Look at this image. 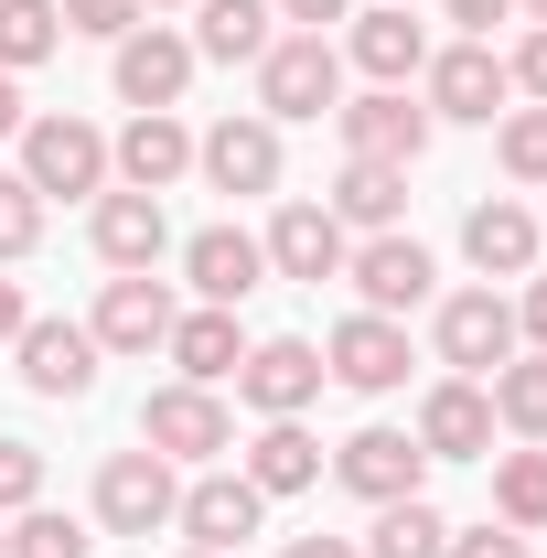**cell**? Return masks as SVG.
I'll return each instance as SVG.
<instances>
[{
  "label": "cell",
  "mask_w": 547,
  "mask_h": 558,
  "mask_svg": "<svg viewBox=\"0 0 547 558\" xmlns=\"http://www.w3.org/2000/svg\"><path fill=\"white\" fill-rule=\"evenodd\" d=\"M258 108H269V119H323V108H343V54L323 33L269 44V54H258Z\"/></svg>",
  "instance_id": "6da1fadb"
},
{
  "label": "cell",
  "mask_w": 547,
  "mask_h": 558,
  "mask_svg": "<svg viewBox=\"0 0 547 558\" xmlns=\"http://www.w3.org/2000/svg\"><path fill=\"white\" fill-rule=\"evenodd\" d=\"M22 183L33 194H108V140L86 119H22Z\"/></svg>",
  "instance_id": "7a4b0ae2"
},
{
  "label": "cell",
  "mask_w": 547,
  "mask_h": 558,
  "mask_svg": "<svg viewBox=\"0 0 547 558\" xmlns=\"http://www.w3.org/2000/svg\"><path fill=\"white\" fill-rule=\"evenodd\" d=\"M236 440V418L215 387H150V409H139V451H161V462H215Z\"/></svg>",
  "instance_id": "3957f363"
},
{
  "label": "cell",
  "mask_w": 547,
  "mask_h": 558,
  "mask_svg": "<svg viewBox=\"0 0 547 558\" xmlns=\"http://www.w3.org/2000/svg\"><path fill=\"white\" fill-rule=\"evenodd\" d=\"M172 505H183V484H172L161 451H108V473H97V526H108V537L172 526Z\"/></svg>",
  "instance_id": "277c9868"
},
{
  "label": "cell",
  "mask_w": 547,
  "mask_h": 558,
  "mask_svg": "<svg viewBox=\"0 0 547 558\" xmlns=\"http://www.w3.org/2000/svg\"><path fill=\"white\" fill-rule=\"evenodd\" d=\"M333 130H343L354 161H398V172H409L418 150H429V108H418L409 86H365L354 108H333Z\"/></svg>",
  "instance_id": "5b68a950"
},
{
  "label": "cell",
  "mask_w": 547,
  "mask_h": 558,
  "mask_svg": "<svg viewBox=\"0 0 547 558\" xmlns=\"http://www.w3.org/2000/svg\"><path fill=\"white\" fill-rule=\"evenodd\" d=\"M172 323H183L172 290H161L150 269H119L108 290H97V323H86V333H97V354H161V344H172Z\"/></svg>",
  "instance_id": "8992f818"
},
{
  "label": "cell",
  "mask_w": 547,
  "mask_h": 558,
  "mask_svg": "<svg viewBox=\"0 0 547 558\" xmlns=\"http://www.w3.org/2000/svg\"><path fill=\"white\" fill-rule=\"evenodd\" d=\"M236 398H247L258 418H301L312 398H323V344H301V333L247 344V365H236Z\"/></svg>",
  "instance_id": "52a82bcc"
},
{
  "label": "cell",
  "mask_w": 547,
  "mask_h": 558,
  "mask_svg": "<svg viewBox=\"0 0 547 558\" xmlns=\"http://www.w3.org/2000/svg\"><path fill=\"white\" fill-rule=\"evenodd\" d=\"M323 376L354 387V398H387V387H409V333L387 312H354V323H333V344H323Z\"/></svg>",
  "instance_id": "ba28073f"
},
{
  "label": "cell",
  "mask_w": 547,
  "mask_h": 558,
  "mask_svg": "<svg viewBox=\"0 0 547 558\" xmlns=\"http://www.w3.org/2000/svg\"><path fill=\"white\" fill-rule=\"evenodd\" d=\"M515 354V301L505 290H451L440 301V365L451 376H494Z\"/></svg>",
  "instance_id": "9c48e42d"
},
{
  "label": "cell",
  "mask_w": 547,
  "mask_h": 558,
  "mask_svg": "<svg viewBox=\"0 0 547 558\" xmlns=\"http://www.w3.org/2000/svg\"><path fill=\"white\" fill-rule=\"evenodd\" d=\"M343 279H354V301H365V312H387V323H398V312H418V301H429V247H418V236H365V247H343Z\"/></svg>",
  "instance_id": "30bf717a"
},
{
  "label": "cell",
  "mask_w": 547,
  "mask_h": 558,
  "mask_svg": "<svg viewBox=\"0 0 547 558\" xmlns=\"http://www.w3.org/2000/svg\"><path fill=\"white\" fill-rule=\"evenodd\" d=\"M409 440L429 462H483V451H494V398H483V376H440V387L418 398Z\"/></svg>",
  "instance_id": "8fae6325"
},
{
  "label": "cell",
  "mask_w": 547,
  "mask_h": 558,
  "mask_svg": "<svg viewBox=\"0 0 547 558\" xmlns=\"http://www.w3.org/2000/svg\"><path fill=\"white\" fill-rule=\"evenodd\" d=\"M108 172H119L130 194H172V183L194 172V130H183L172 108H139L130 130L108 140Z\"/></svg>",
  "instance_id": "7c38bea8"
},
{
  "label": "cell",
  "mask_w": 547,
  "mask_h": 558,
  "mask_svg": "<svg viewBox=\"0 0 547 558\" xmlns=\"http://www.w3.org/2000/svg\"><path fill=\"white\" fill-rule=\"evenodd\" d=\"M258 515H269V494L247 484V473H205V484H183V505H172V526L194 548H215V558H236V537H258Z\"/></svg>",
  "instance_id": "4fadbf2b"
},
{
  "label": "cell",
  "mask_w": 547,
  "mask_h": 558,
  "mask_svg": "<svg viewBox=\"0 0 547 558\" xmlns=\"http://www.w3.org/2000/svg\"><path fill=\"white\" fill-rule=\"evenodd\" d=\"M333 473H343V494H365V505H398V494L429 484V451H418L409 429H354L333 451Z\"/></svg>",
  "instance_id": "5bb4252c"
},
{
  "label": "cell",
  "mask_w": 547,
  "mask_h": 558,
  "mask_svg": "<svg viewBox=\"0 0 547 558\" xmlns=\"http://www.w3.org/2000/svg\"><path fill=\"white\" fill-rule=\"evenodd\" d=\"M418 75H429V119H494L515 97V75H505L494 44H451V54H429Z\"/></svg>",
  "instance_id": "9a60e30c"
},
{
  "label": "cell",
  "mask_w": 547,
  "mask_h": 558,
  "mask_svg": "<svg viewBox=\"0 0 547 558\" xmlns=\"http://www.w3.org/2000/svg\"><path fill=\"white\" fill-rule=\"evenodd\" d=\"M194 161H205L215 194H269L279 183V119H215L194 140Z\"/></svg>",
  "instance_id": "2e32d148"
},
{
  "label": "cell",
  "mask_w": 547,
  "mask_h": 558,
  "mask_svg": "<svg viewBox=\"0 0 547 558\" xmlns=\"http://www.w3.org/2000/svg\"><path fill=\"white\" fill-rule=\"evenodd\" d=\"M183 86H194V33H161V22L119 33V97L130 108H172Z\"/></svg>",
  "instance_id": "e0dca14e"
},
{
  "label": "cell",
  "mask_w": 547,
  "mask_h": 558,
  "mask_svg": "<svg viewBox=\"0 0 547 558\" xmlns=\"http://www.w3.org/2000/svg\"><path fill=\"white\" fill-rule=\"evenodd\" d=\"M22 387H33V398H86V387H97V333H86V323H22Z\"/></svg>",
  "instance_id": "ac0fdd59"
},
{
  "label": "cell",
  "mask_w": 547,
  "mask_h": 558,
  "mask_svg": "<svg viewBox=\"0 0 547 558\" xmlns=\"http://www.w3.org/2000/svg\"><path fill=\"white\" fill-rule=\"evenodd\" d=\"M183 279H194V290H205L215 312H236V301H247V290H258V279H269V247H258V236H247V226H205V236H194V247H183Z\"/></svg>",
  "instance_id": "d6986e66"
},
{
  "label": "cell",
  "mask_w": 547,
  "mask_h": 558,
  "mask_svg": "<svg viewBox=\"0 0 547 558\" xmlns=\"http://www.w3.org/2000/svg\"><path fill=\"white\" fill-rule=\"evenodd\" d=\"M343 65H365L376 86H409L429 65V22H409V0H387V11H365L354 33H343Z\"/></svg>",
  "instance_id": "ffe728a7"
},
{
  "label": "cell",
  "mask_w": 547,
  "mask_h": 558,
  "mask_svg": "<svg viewBox=\"0 0 547 558\" xmlns=\"http://www.w3.org/2000/svg\"><path fill=\"white\" fill-rule=\"evenodd\" d=\"M258 247H269L279 279H312V290L343 279V226H333V205H279V226L258 236Z\"/></svg>",
  "instance_id": "44dd1931"
},
{
  "label": "cell",
  "mask_w": 547,
  "mask_h": 558,
  "mask_svg": "<svg viewBox=\"0 0 547 558\" xmlns=\"http://www.w3.org/2000/svg\"><path fill=\"white\" fill-rule=\"evenodd\" d=\"M462 258H473L483 279H537V215L505 205V194L473 205V215H462Z\"/></svg>",
  "instance_id": "7402d4cb"
},
{
  "label": "cell",
  "mask_w": 547,
  "mask_h": 558,
  "mask_svg": "<svg viewBox=\"0 0 547 558\" xmlns=\"http://www.w3.org/2000/svg\"><path fill=\"white\" fill-rule=\"evenodd\" d=\"M161 247H172V226H161V194H97V258L108 269H161Z\"/></svg>",
  "instance_id": "603a6c76"
},
{
  "label": "cell",
  "mask_w": 547,
  "mask_h": 558,
  "mask_svg": "<svg viewBox=\"0 0 547 558\" xmlns=\"http://www.w3.org/2000/svg\"><path fill=\"white\" fill-rule=\"evenodd\" d=\"M172 365H183V387H226V376H236V365H247V333H236V312H183V323H172Z\"/></svg>",
  "instance_id": "cb8c5ba5"
},
{
  "label": "cell",
  "mask_w": 547,
  "mask_h": 558,
  "mask_svg": "<svg viewBox=\"0 0 547 558\" xmlns=\"http://www.w3.org/2000/svg\"><path fill=\"white\" fill-rule=\"evenodd\" d=\"M398 215H409V172H398V161H343V183H333V226L398 236Z\"/></svg>",
  "instance_id": "d4e9b609"
},
{
  "label": "cell",
  "mask_w": 547,
  "mask_h": 558,
  "mask_svg": "<svg viewBox=\"0 0 547 558\" xmlns=\"http://www.w3.org/2000/svg\"><path fill=\"white\" fill-rule=\"evenodd\" d=\"M247 484H258V494H301V484H323V440H312L301 418H269V429L247 440Z\"/></svg>",
  "instance_id": "484cf974"
},
{
  "label": "cell",
  "mask_w": 547,
  "mask_h": 558,
  "mask_svg": "<svg viewBox=\"0 0 547 558\" xmlns=\"http://www.w3.org/2000/svg\"><path fill=\"white\" fill-rule=\"evenodd\" d=\"M205 22H194V54H215V65H258L279 33H269V0H194Z\"/></svg>",
  "instance_id": "4316f807"
},
{
  "label": "cell",
  "mask_w": 547,
  "mask_h": 558,
  "mask_svg": "<svg viewBox=\"0 0 547 558\" xmlns=\"http://www.w3.org/2000/svg\"><path fill=\"white\" fill-rule=\"evenodd\" d=\"M483 398H494V418H505L515 440H547V354H505V365L483 376Z\"/></svg>",
  "instance_id": "83f0119b"
},
{
  "label": "cell",
  "mask_w": 547,
  "mask_h": 558,
  "mask_svg": "<svg viewBox=\"0 0 547 558\" xmlns=\"http://www.w3.org/2000/svg\"><path fill=\"white\" fill-rule=\"evenodd\" d=\"M440 548H451V526H440V505H429V494L376 505V537H365V558H440Z\"/></svg>",
  "instance_id": "f1b7e54d"
},
{
  "label": "cell",
  "mask_w": 547,
  "mask_h": 558,
  "mask_svg": "<svg viewBox=\"0 0 547 558\" xmlns=\"http://www.w3.org/2000/svg\"><path fill=\"white\" fill-rule=\"evenodd\" d=\"M494 526H547V451H505L494 462Z\"/></svg>",
  "instance_id": "f546056e"
},
{
  "label": "cell",
  "mask_w": 547,
  "mask_h": 558,
  "mask_svg": "<svg viewBox=\"0 0 547 558\" xmlns=\"http://www.w3.org/2000/svg\"><path fill=\"white\" fill-rule=\"evenodd\" d=\"M54 44H65V11H54V0H0V75L44 65Z\"/></svg>",
  "instance_id": "4dcf8cb0"
},
{
  "label": "cell",
  "mask_w": 547,
  "mask_h": 558,
  "mask_svg": "<svg viewBox=\"0 0 547 558\" xmlns=\"http://www.w3.org/2000/svg\"><path fill=\"white\" fill-rule=\"evenodd\" d=\"M11 558H97V537L75 526V515H44V505H22V526H0Z\"/></svg>",
  "instance_id": "1f68e13d"
},
{
  "label": "cell",
  "mask_w": 547,
  "mask_h": 558,
  "mask_svg": "<svg viewBox=\"0 0 547 558\" xmlns=\"http://www.w3.org/2000/svg\"><path fill=\"white\" fill-rule=\"evenodd\" d=\"M33 236H44V194L22 172H0V258H33Z\"/></svg>",
  "instance_id": "d6a6232c"
},
{
  "label": "cell",
  "mask_w": 547,
  "mask_h": 558,
  "mask_svg": "<svg viewBox=\"0 0 547 558\" xmlns=\"http://www.w3.org/2000/svg\"><path fill=\"white\" fill-rule=\"evenodd\" d=\"M494 150H505V172H515V183H547V108H515Z\"/></svg>",
  "instance_id": "836d02e7"
},
{
  "label": "cell",
  "mask_w": 547,
  "mask_h": 558,
  "mask_svg": "<svg viewBox=\"0 0 547 558\" xmlns=\"http://www.w3.org/2000/svg\"><path fill=\"white\" fill-rule=\"evenodd\" d=\"M54 11H65V33H97V44H119V33H139V22H150L139 0H54Z\"/></svg>",
  "instance_id": "e575fe53"
},
{
  "label": "cell",
  "mask_w": 547,
  "mask_h": 558,
  "mask_svg": "<svg viewBox=\"0 0 547 558\" xmlns=\"http://www.w3.org/2000/svg\"><path fill=\"white\" fill-rule=\"evenodd\" d=\"M33 494H44V451L33 440H0V515H22Z\"/></svg>",
  "instance_id": "d590c367"
},
{
  "label": "cell",
  "mask_w": 547,
  "mask_h": 558,
  "mask_svg": "<svg viewBox=\"0 0 547 558\" xmlns=\"http://www.w3.org/2000/svg\"><path fill=\"white\" fill-rule=\"evenodd\" d=\"M440 558H526V537H515V526H462Z\"/></svg>",
  "instance_id": "8d00e7d4"
},
{
  "label": "cell",
  "mask_w": 547,
  "mask_h": 558,
  "mask_svg": "<svg viewBox=\"0 0 547 558\" xmlns=\"http://www.w3.org/2000/svg\"><path fill=\"white\" fill-rule=\"evenodd\" d=\"M505 75H515V86H526V97L547 108V22L526 33V44H515V54H505Z\"/></svg>",
  "instance_id": "74e56055"
},
{
  "label": "cell",
  "mask_w": 547,
  "mask_h": 558,
  "mask_svg": "<svg viewBox=\"0 0 547 558\" xmlns=\"http://www.w3.org/2000/svg\"><path fill=\"white\" fill-rule=\"evenodd\" d=\"M440 11H451V22H462V44H494V22H505V11H515V0H440Z\"/></svg>",
  "instance_id": "f35d334b"
},
{
  "label": "cell",
  "mask_w": 547,
  "mask_h": 558,
  "mask_svg": "<svg viewBox=\"0 0 547 558\" xmlns=\"http://www.w3.org/2000/svg\"><path fill=\"white\" fill-rule=\"evenodd\" d=\"M515 344L547 354V279H526V301H515Z\"/></svg>",
  "instance_id": "ab89813d"
},
{
  "label": "cell",
  "mask_w": 547,
  "mask_h": 558,
  "mask_svg": "<svg viewBox=\"0 0 547 558\" xmlns=\"http://www.w3.org/2000/svg\"><path fill=\"white\" fill-rule=\"evenodd\" d=\"M279 11H290L301 33H323V22H343V11H354V0H279Z\"/></svg>",
  "instance_id": "60d3db41"
},
{
  "label": "cell",
  "mask_w": 547,
  "mask_h": 558,
  "mask_svg": "<svg viewBox=\"0 0 547 558\" xmlns=\"http://www.w3.org/2000/svg\"><path fill=\"white\" fill-rule=\"evenodd\" d=\"M279 558H365V548H354V537H290Z\"/></svg>",
  "instance_id": "b9f144b4"
},
{
  "label": "cell",
  "mask_w": 547,
  "mask_h": 558,
  "mask_svg": "<svg viewBox=\"0 0 547 558\" xmlns=\"http://www.w3.org/2000/svg\"><path fill=\"white\" fill-rule=\"evenodd\" d=\"M22 323H33V312H22V290L0 279V344H22Z\"/></svg>",
  "instance_id": "7bdbcfd3"
},
{
  "label": "cell",
  "mask_w": 547,
  "mask_h": 558,
  "mask_svg": "<svg viewBox=\"0 0 547 558\" xmlns=\"http://www.w3.org/2000/svg\"><path fill=\"white\" fill-rule=\"evenodd\" d=\"M0 140H22V75H0Z\"/></svg>",
  "instance_id": "ee69618b"
},
{
  "label": "cell",
  "mask_w": 547,
  "mask_h": 558,
  "mask_svg": "<svg viewBox=\"0 0 547 558\" xmlns=\"http://www.w3.org/2000/svg\"><path fill=\"white\" fill-rule=\"evenodd\" d=\"M139 11H172V0H139Z\"/></svg>",
  "instance_id": "f6af8a7d"
},
{
  "label": "cell",
  "mask_w": 547,
  "mask_h": 558,
  "mask_svg": "<svg viewBox=\"0 0 547 558\" xmlns=\"http://www.w3.org/2000/svg\"><path fill=\"white\" fill-rule=\"evenodd\" d=\"M526 11H537V22H547V0H526Z\"/></svg>",
  "instance_id": "bcb514c9"
},
{
  "label": "cell",
  "mask_w": 547,
  "mask_h": 558,
  "mask_svg": "<svg viewBox=\"0 0 547 558\" xmlns=\"http://www.w3.org/2000/svg\"><path fill=\"white\" fill-rule=\"evenodd\" d=\"M183 558H215V548H183Z\"/></svg>",
  "instance_id": "7dc6e473"
},
{
  "label": "cell",
  "mask_w": 547,
  "mask_h": 558,
  "mask_svg": "<svg viewBox=\"0 0 547 558\" xmlns=\"http://www.w3.org/2000/svg\"><path fill=\"white\" fill-rule=\"evenodd\" d=\"M0 558H11V537H0Z\"/></svg>",
  "instance_id": "c3c4849f"
}]
</instances>
